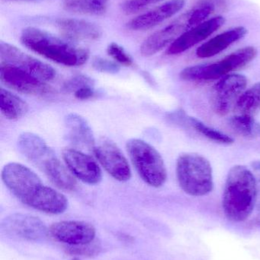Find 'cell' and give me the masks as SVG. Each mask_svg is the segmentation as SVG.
Masks as SVG:
<instances>
[{"label":"cell","instance_id":"obj_1","mask_svg":"<svg viewBox=\"0 0 260 260\" xmlns=\"http://www.w3.org/2000/svg\"><path fill=\"white\" fill-rule=\"evenodd\" d=\"M258 185L251 171L242 165L234 166L226 180L223 209L230 221L241 222L250 217L257 200Z\"/></svg>","mask_w":260,"mask_h":260},{"label":"cell","instance_id":"obj_2","mask_svg":"<svg viewBox=\"0 0 260 260\" xmlns=\"http://www.w3.org/2000/svg\"><path fill=\"white\" fill-rule=\"evenodd\" d=\"M20 40L21 44L32 51L66 67H79L90 58V52L86 49L37 27L23 29Z\"/></svg>","mask_w":260,"mask_h":260},{"label":"cell","instance_id":"obj_3","mask_svg":"<svg viewBox=\"0 0 260 260\" xmlns=\"http://www.w3.org/2000/svg\"><path fill=\"white\" fill-rule=\"evenodd\" d=\"M217 5V3L214 2H204L192 10L180 15L172 22L148 37L140 46V53L143 56H154L174 42L185 32L207 21V18L215 12Z\"/></svg>","mask_w":260,"mask_h":260},{"label":"cell","instance_id":"obj_4","mask_svg":"<svg viewBox=\"0 0 260 260\" xmlns=\"http://www.w3.org/2000/svg\"><path fill=\"white\" fill-rule=\"evenodd\" d=\"M177 177L181 189L192 197H203L214 188L212 165L195 153H185L177 161Z\"/></svg>","mask_w":260,"mask_h":260},{"label":"cell","instance_id":"obj_5","mask_svg":"<svg viewBox=\"0 0 260 260\" xmlns=\"http://www.w3.org/2000/svg\"><path fill=\"white\" fill-rule=\"evenodd\" d=\"M126 148L136 171L147 184L157 188L166 183V165L154 147L141 139H131Z\"/></svg>","mask_w":260,"mask_h":260},{"label":"cell","instance_id":"obj_6","mask_svg":"<svg viewBox=\"0 0 260 260\" xmlns=\"http://www.w3.org/2000/svg\"><path fill=\"white\" fill-rule=\"evenodd\" d=\"M256 55L257 50L255 47H244L230 53L218 62L187 67L181 72L180 77L186 81L220 79L244 68L256 58Z\"/></svg>","mask_w":260,"mask_h":260},{"label":"cell","instance_id":"obj_7","mask_svg":"<svg viewBox=\"0 0 260 260\" xmlns=\"http://www.w3.org/2000/svg\"><path fill=\"white\" fill-rule=\"evenodd\" d=\"M2 180L8 189L27 206L44 186L36 173L16 162L5 165L2 171Z\"/></svg>","mask_w":260,"mask_h":260},{"label":"cell","instance_id":"obj_8","mask_svg":"<svg viewBox=\"0 0 260 260\" xmlns=\"http://www.w3.org/2000/svg\"><path fill=\"white\" fill-rule=\"evenodd\" d=\"M247 85V78L243 75L230 74L220 79L211 93L214 111L218 115H227L245 91Z\"/></svg>","mask_w":260,"mask_h":260},{"label":"cell","instance_id":"obj_9","mask_svg":"<svg viewBox=\"0 0 260 260\" xmlns=\"http://www.w3.org/2000/svg\"><path fill=\"white\" fill-rule=\"evenodd\" d=\"M0 59L1 63L24 70L44 82H50L56 77V71L51 66L3 41L0 42Z\"/></svg>","mask_w":260,"mask_h":260},{"label":"cell","instance_id":"obj_10","mask_svg":"<svg viewBox=\"0 0 260 260\" xmlns=\"http://www.w3.org/2000/svg\"><path fill=\"white\" fill-rule=\"evenodd\" d=\"M93 151L99 163L114 180L126 182L131 179L128 160L114 142L108 139H101Z\"/></svg>","mask_w":260,"mask_h":260},{"label":"cell","instance_id":"obj_11","mask_svg":"<svg viewBox=\"0 0 260 260\" xmlns=\"http://www.w3.org/2000/svg\"><path fill=\"white\" fill-rule=\"evenodd\" d=\"M54 186L65 191L76 189V181L74 176L57 158L53 150L47 146L37 154L32 160Z\"/></svg>","mask_w":260,"mask_h":260},{"label":"cell","instance_id":"obj_12","mask_svg":"<svg viewBox=\"0 0 260 260\" xmlns=\"http://www.w3.org/2000/svg\"><path fill=\"white\" fill-rule=\"evenodd\" d=\"M0 80L3 85L18 92L29 95H45L52 92L51 87L24 70L1 63Z\"/></svg>","mask_w":260,"mask_h":260},{"label":"cell","instance_id":"obj_13","mask_svg":"<svg viewBox=\"0 0 260 260\" xmlns=\"http://www.w3.org/2000/svg\"><path fill=\"white\" fill-rule=\"evenodd\" d=\"M62 156L67 168L75 177L87 184L100 183L102 170L91 156L75 148H66Z\"/></svg>","mask_w":260,"mask_h":260},{"label":"cell","instance_id":"obj_14","mask_svg":"<svg viewBox=\"0 0 260 260\" xmlns=\"http://www.w3.org/2000/svg\"><path fill=\"white\" fill-rule=\"evenodd\" d=\"M2 229L11 236L27 241H41L47 236L45 224L39 218L32 215H10L2 223Z\"/></svg>","mask_w":260,"mask_h":260},{"label":"cell","instance_id":"obj_15","mask_svg":"<svg viewBox=\"0 0 260 260\" xmlns=\"http://www.w3.org/2000/svg\"><path fill=\"white\" fill-rule=\"evenodd\" d=\"M52 237L60 242L73 247L89 245L94 241L96 229L90 223L79 221H64L50 227Z\"/></svg>","mask_w":260,"mask_h":260},{"label":"cell","instance_id":"obj_16","mask_svg":"<svg viewBox=\"0 0 260 260\" xmlns=\"http://www.w3.org/2000/svg\"><path fill=\"white\" fill-rule=\"evenodd\" d=\"M224 23L225 19L222 16L209 18L207 21L192 27L179 37L169 45L166 53L168 55H177L184 53L186 50L207 39L218 29L221 28Z\"/></svg>","mask_w":260,"mask_h":260},{"label":"cell","instance_id":"obj_17","mask_svg":"<svg viewBox=\"0 0 260 260\" xmlns=\"http://www.w3.org/2000/svg\"><path fill=\"white\" fill-rule=\"evenodd\" d=\"M186 0H169L158 7L145 12L128 23L133 30H146L161 24L184 8Z\"/></svg>","mask_w":260,"mask_h":260},{"label":"cell","instance_id":"obj_18","mask_svg":"<svg viewBox=\"0 0 260 260\" xmlns=\"http://www.w3.org/2000/svg\"><path fill=\"white\" fill-rule=\"evenodd\" d=\"M56 27L67 39L71 41H95L102 37V28L86 20L59 18L55 21Z\"/></svg>","mask_w":260,"mask_h":260},{"label":"cell","instance_id":"obj_19","mask_svg":"<svg viewBox=\"0 0 260 260\" xmlns=\"http://www.w3.org/2000/svg\"><path fill=\"white\" fill-rule=\"evenodd\" d=\"M247 34V28L242 26L223 32L200 46L197 49L196 56L201 59L212 57L242 39Z\"/></svg>","mask_w":260,"mask_h":260},{"label":"cell","instance_id":"obj_20","mask_svg":"<svg viewBox=\"0 0 260 260\" xmlns=\"http://www.w3.org/2000/svg\"><path fill=\"white\" fill-rule=\"evenodd\" d=\"M67 138L70 142L93 151L96 146L94 134L91 126L84 117L77 114H70L65 117Z\"/></svg>","mask_w":260,"mask_h":260},{"label":"cell","instance_id":"obj_21","mask_svg":"<svg viewBox=\"0 0 260 260\" xmlns=\"http://www.w3.org/2000/svg\"><path fill=\"white\" fill-rule=\"evenodd\" d=\"M28 206L45 213L58 215L67 210L68 200L65 196L56 189L44 186L39 193L31 201Z\"/></svg>","mask_w":260,"mask_h":260},{"label":"cell","instance_id":"obj_22","mask_svg":"<svg viewBox=\"0 0 260 260\" xmlns=\"http://www.w3.org/2000/svg\"><path fill=\"white\" fill-rule=\"evenodd\" d=\"M0 110L8 120H16L27 114L28 105L23 99L5 88H0Z\"/></svg>","mask_w":260,"mask_h":260},{"label":"cell","instance_id":"obj_23","mask_svg":"<svg viewBox=\"0 0 260 260\" xmlns=\"http://www.w3.org/2000/svg\"><path fill=\"white\" fill-rule=\"evenodd\" d=\"M108 3L109 0H67L64 8L72 13L99 16L105 13Z\"/></svg>","mask_w":260,"mask_h":260},{"label":"cell","instance_id":"obj_24","mask_svg":"<svg viewBox=\"0 0 260 260\" xmlns=\"http://www.w3.org/2000/svg\"><path fill=\"white\" fill-rule=\"evenodd\" d=\"M238 114L253 115L260 110V82L244 91L235 106Z\"/></svg>","mask_w":260,"mask_h":260},{"label":"cell","instance_id":"obj_25","mask_svg":"<svg viewBox=\"0 0 260 260\" xmlns=\"http://www.w3.org/2000/svg\"><path fill=\"white\" fill-rule=\"evenodd\" d=\"M229 126L240 136L245 138H253L259 133V126L253 116L237 114L230 117Z\"/></svg>","mask_w":260,"mask_h":260},{"label":"cell","instance_id":"obj_26","mask_svg":"<svg viewBox=\"0 0 260 260\" xmlns=\"http://www.w3.org/2000/svg\"><path fill=\"white\" fill-rule=\"evenodd\" d=\"M189 122L195 131L198 132L209 140L213 141L217 143L223 144V145H230L234 143V139L232 137L218 130L207 126L197 119L189 117Z\"/></svg>","mask_w":260,"mask_h":260},{"label":"cell","instance_id":"obj_27","mask_svg":"<svg viewBox=\"0 0 260 260\" xmlns=\"http://www.w3.org/2000/svg\"><path fill=\"white\" fill-rule=\"evenodd\" d=\"M107 53L119 65L131 67L134 64V60L129 53L116 43H111L108 46Z\"/></svg>","mask_w":260,"mask_h":260},{"label":"cell","instance_id":"obj_28","mask_svg":"<svg viewBox=\"0 0 260 260\" xmlns=\"http://www.w3.org/2000/svg\"><path fill=\"white\" fill-rule=\"evenodd\" d=\"M94 81L86 75H77L65 82L64 90L66 92H73L86 86H94Z\"/></svg>","mask_w":260,"mask_h":260},{"label":"cell","instance_id":"obj_29","mask_svg":"<svg viewBox=\"0 0 260 260\" xmlns=\"http://www.w3.org/2000/svg\"><path fill=\"white\" fill-rule=\"evenodd\" d=\"M163 0H128L122 4V9L127 15H133L146 9L151 5L160 3Z\"/></svg>","mask_w":260,"mask_h":260},{"label":"cell","instance_id":"obj_30","mask_svg":"<svg viewBox=\"0 0 260 260\" xmlns=\"http://www.w3.org/2000/svg\"><path fill=\"white\" fill-rule=\"evenodd\" d=\"M93 68L101 73L116 74L120 71V65L115 61L108 60L102 57H95L92 62Z\"/></svg>","mask_w":260,"mask_h":260},{"label":"cell","instance_id":"obj_31","mask_svg":"<svg viewBox=\"0 0 260 260\" xmlns=\"http://www.w3.org/2000/svg\"><path fill=\"white\" fill-rule=\"evenodd\" d=\"M73 94L75 98L79 100H89L95 97L96 91L94 86H86L77 90Z\"/></svg>","mask_w":260,"mask_h":260},{"label":"cell","instance_id":"obj_32","mask_svg":"<svg viewBox=\"0 0 260 260\" xmlns=\"http://www.w3.org/2000/svg\"><path fill=\"white\" fill-rule=\"evenodd\" d=\"M253 174L256 177V182H257L258 189L260 191V161H255L253 163Z\"/></svg>","mask_w":260,"mask_h":260},{"label":"cell","instance_id":"obj_33","mask_svg":"<svg viewBox=\"0 0 260 260\" xmlns=\"http://www.w3.org/2000/svg\"><path fill=\"white\" fill-rule=\"evenodd\" d=\"M18 1H32V0H18Z\"/></svg>","mask_w":260,"mask_h":260}]
</instances>
